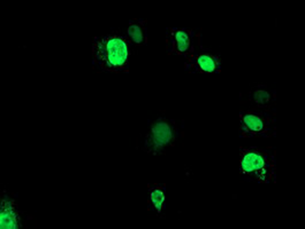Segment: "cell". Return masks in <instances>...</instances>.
<instances>
[{"label": "cell", "mask_w": 305, "mask_h": 229, "mask_svg": "<svg viewBox=\"0 0 305 229\" xmlns=\"http://www.w3.org/2000/svg\"><path fill=\"white\" fill-rule=\"evenodd\" d=\"M274 109L242 108L238 113V136L242 138H271L276 135Z\"/></svg>", "instance_id": "3"}, {"label": "cell", "mask_w": 305, "mask_h": 229, "mask_svg": "<svg viewBox=\"0 0 305 229\" xmlns=\"http://www.w3.org/2000/svg\"><path fill=\"white\" fill-rule=\"evenodd\" d=\"M132 46L121 30L95 37L92 43L94 69L114 73L129 72Z\"/></svg>", "instance_id": "1"}, {"label": "cell", "mask_w": 305, "mask_h": 229, "mask_svg": "<svg viewBox=\"0 0 305 229\" xmlns=\"http://www.w3.org/2000/svg\"><path fill=\"white\" fill-rule=\"evenodd\" d=\"M277 151L272 146H240L239 175L245 180L260 184L276 183Z\"/></svg>", "instance_id": "2"}, {"label": "cell", "mask_w": 305, "mask_h": 229, "mask_svg": "<svg viewBox=\"0 0 305 229\" xmlns=\"http://www.w3.org/2000/svg\"><path fill=\"white\" fill-rule=\"evenodd\" d=\"M223 63L220 54L201 46L184 59V67L190 73L216 74L222 71Z\"/></svg>", "instance_id": "5"}, {"label": "cell", "mask_w": 305, "mask_h": 229, "mask_svg": "<svg viewBox=\"0 0 305 229\" xmlns=\"http://www.w3.org/2000/svg\"><path fill=\"white\" fill-rule=\"evenodd\" d=\"M239 98L242 108L274 109L276 106L275 90L264 83H254L241 92Z\"/></svg>", "instance_id": "6"}, {"label": "cell", "mask_w": 305, "mask_h": 229, "mask_svg": "<svg viewBox=\"0 0 305 229\" xmlns=\"http://www.w3.org/2000/svg\"><path fill=\"white\" fill-rule=\"evenodd\" d=\"M146 19L133 18L130 20L124 31L133 46L142 47L148 42Z\"/></svg>", "instance_id": "7"}, {"label": "cell", "mask_w": 305, "mask_h": 229, "mask_svg": "<svg viewBox=\"0 0 305 229\" xmlns=\"http://www.w3.org/2000/svg\"><path fill=\"white\" fill-rule=\"evenodd\" d=\"M201 38L200 31L193 28L168 27L165 35L167 53L185 59L202 46Z\"/></svg>", "instance_id": "4"}, {"label": "cell", "mask_w": 305, "mask_h": 229, "mask_svg": "<svg viewBox=\"0 0 305 229\" xmlns=\"http://www.w3.org/2000/svg\"><path fill=\"white\" fill-rule=\"evenodd\" d=\"M151 129L149 141L155 150L162 149L172 137V132L167 122L161 120L156 122Z\"/></svg>", "instance_id": "8"}]
</instances>
